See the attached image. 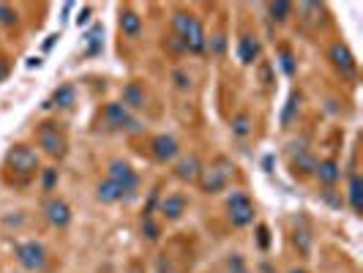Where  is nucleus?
Returning <instances> with one entry per match:
<instances>
[{"label": "nucleus", "instance_id": "23", "mask_svg": "<svg viewBox=\"0 0 363 273\" xmlns=\"http://www.w3.org/2000/svg\"><path fill=\"white\" fill-rule=\"evenodd\" d=\"M101 25H93L88 33H85V41H88V55H99L101 52Z\"/></svg>", "mask_w": 363, "mask_h": 273}, {"label": "nucleus", "instance_id": "25", "mask_svg": "<svg viewBox=\"0 0 363 273\" xmlns=\"http://www.w3.org/2000/svg\"><path fill=\"white\" fill-rule=\"evenodd\" d=\"M55 183H58V170H52V167L41 170V189H44V192H52Z\"/></svg>", "mask_w": 363, "mask_h": 273}, {"label": "nucleus", "instance_id": "5", "mask_svg": "<svg viewBox=\"0 0 363 273\" xmlns=\"http://www.w3.org/2000/svg\"><path fill=\"white\" fill-rule=\"evenodd\" d=\"M227 216L235 227H249L254 222V203L246 192H232L227 200Z\"/></svg>", "mask_w": 363, "mask_h": 273}, {"label": "nucleus", "instance_id": "19", "mask_svg": "<svg viewBox=\"0 0 363 273\" xmlns=\"http://www.w3.org/2000/svg\"><path fill=\"white\" fill-rule=\"evenodd\" d=\"M350 208H353V213L355 216H361L363 211V181L358 172H353L350 175Z\"/></svg>", "mask_w": 363, "mask_h": 273}, {"label": "nucleus", "instance_id": "10", "mask_svg": "<svg viewBox=\"0 0 363 273\" xmlns=\"http://www.w3.org/2000/svg\"><path fill=\"white\" fill-rule=\"evenodd\" d=\"M151 153H153V159H156V161L167 164V161H173V159L181 153V145H178V140H175V137L159 134V137L151 142Z\"/></svg>", "mask_w": 363, "mask_h": 273}, {"label": "nucleus", "instance_id": "24", "mask_svg": "<svg viewBox=\"0 0 363 273\" xmlns=\"http://www.w3.org/2000/svg\"><path fill=\"white\" fill-rule=\"evenodd\" d=\"M142 235H145L148 241H156V238H159V224L153 222V216H151V213H145V216H142Z\"/></svg>", "mask_w": 363, "mask_h": 273}, {"label": "nucleus", "instance_id": "1", "mask_svg": "<svg viewBox=\"0 0 363 273\" xmlns=\"http://www.w3.org/2000/svg\"><path fill=\"white\" fill-rule=\"evenodd\" d=\"M173 30H175V36L181 38L183 49H188V52H194V55L205 52L208 38H205V30H202V25H199V19H197L194 14H188V11H175V14H173Z\"/></svg>", "mask_w": 363, "mask_h": 273}, {"label": "nucleus", "instance_id": "30", "mask_svg": "<svg viewBox=\"0 0 363 273\" xmlns=\"http://www.w3.org/2000/svg\"><path fill=\"white\" fill-rule=\"evenodd\" d=\"M271 233H268V227L265 224H260L257 227V241H260V249H268V244H271V238H268Z\"/></svg>", "mask_w": 363, "mask_h": 273}, {"label": "nucleus", "instance_id": "26", "mask_svg": "<svg viewBox=\"0 0 363 273\" xmlns=\"http://www.w3.org/2000/svg\"><path fill=\"white\" fill-rule=\"evenodd\" d=\"M227 273H249L246 260H243L240 255H229V257H227Z\"/></svg>", "mask_w": 363, "mask_h": 273}, {"label": "nucleus", "instance_id": "16", "mask_svg": "<svg viewBox=\"0 0 363 273\" xmlns=\"http://www.w3.org/2000/svg\"><path fill=\"white\" fill-rule=\"evenodd\" d=\"M314 175H317L320 183H325V186L331 189V186H336V181L342 178V170H339V164H336L334 159H325V161H317Z\"/></svg>", "mask_w": 363, "mask_h": 273}, {"label": "nucleus", "instance_id": "34", "mask_svg": "<svg viewBox=\"0 0 363 273\" xmlns=\"http://www.w3.org/2000/svg\"><path fill=\"white\" fill-rule=\"evenodd\" d=\"M0 60H3V57H0ZM3 74H5V66H3V63H0V77H3Z\"/></svg>", "mask_w": 363, "mask_h": 273}, {"label": "nucleus", "instance_id": "3", "mask_svg": "<svg viewBox=\"0 0 363 273\" xmlns=\"http://www.w3.org/2000/svg\"><path fill=\"white\" fill-rule=\"evenodd\" d=\"M5 167L16 175H36L38 172V153L27 145H14L5 153Z\"/></svg>", "mask_w": 363, "mask_h": 273}, {"label": "nucleus", "instance_id": "13", "mask_svg": "<svg viewBox=\"0 0 363 273\" xmlns=\"http://www.w3.org/2000/svg\"><path fill=\"white\" fill-rule=\"evenodd\" d=\"M175 175H178L181 181H186V183H197L199 175H202V161H199L194 153L183 156V159H178V164H175Z\"/></svg>", "mask_w": 363, "mask_h": 273}, {"label": "nucleus", "instance_id": "11", "mask_svg": "<svg viewBox=\"0 0 363 273\" xmlns=\"http://www.w3.org/2000/svg\"><path fill=\"white\" fill-rule=\"evenodd\" d=\"M44 213H47V222L52 227H58V230H63V227L71 224V208H68L66 200H49L44 205Z\"/></svg>", "mask_w": 363, "mask_h": 273}, {"label": "nucleus", "instance_id": "6", "mask_svg": "<svg viewBox=\"0 0 363 273\" xmlns=\"http://www.w3.org/2000/svg\"><path fill=\"white\" fill-rule=\"evenodd\" d=\"M110 175H107V181H112L126 197H132L134 192H137V186H140V175L132 170V164L129 161H123V159H115V161H110V170H107Z\"/></svg>", "mask_w": 363, "mask_h": 273}, {"label": "nucleus", "instance_id": "12", "mask_svg": "<svg viewBox=\"0 0 363 273\" xmlns=\"http://www.w3.org/2000/svg\"><path fill=\"white\" fill-rule=\"evenodd\" d=\"M260 55H262L260 38H257L254 33H243L240 41H238V57H240V63H243V66H251V63L260 60Z\"/></svg>", "mask_w": 363, "mask_h": 273}, {"label": "nucleus", "instance_id": "33", "mask_svg": "<svg viewBox=\"0 0 363 273\" xmlns=\"http://www.w3.org/2000/svg\"><path fill=\"white\" fill-rule=\"evenodd\" d=\"M224 49V36H216L213 38V52H221Z\"/></svg>", "mask_w": 363, "mask_h": 273}, {"label": "nucleus", "instance_id": "18", "mask_svg": "<svg viewBox=\"0 0 363 273\" xmlns=\"http://www.w3.org/2000/svg\"><path fill=\"white\" fill-rule=\"evenodd\" d=\"M96 197H99V203H104V205H112V203L126 200V194H123L112 181H101V183L96 186Z\"/></svg>", "mask_w": 363, "mask_h": 273}, {"label": "nucleus", "instance_id": "14", "mask_svg": "<svg viewBox=\"0 0 363 273\" xmlns=\"http://www.w3.org/2000/svg\"><path fill=\"white\" fill-rule=\"evenodd\" d=\"M159 213L167 219V222H178L183 213H186V197L183 194H167L159 205Z\"/></svg>", "mask_w": 363, "mask_h": 273}, {"label": "nucleus", "instance_id": "29", "mask_svg": "<svg viewBox=\"0 0 363 273\" xmlns=\"http://www.w3.org/2000/svg\"><path fill=\"white\" fill-rule=\"evenodd\" d=\"M173 79H175V85H178L181 90H188V88H191V77H188L186 71H181V68L173 71Z\"/></svg>", "mask_w": 363, "mask_h": 273}, {"label": "nucleus", "instance_id": "7", "mask_svg": "<svg viewBox=\"0 0 363 273\" xmlns=\"http://www.w3.org/2000/svg\"><path fill=\"white\" fill-rule=\"evenodd\" d=\"M36 140H38V148H44V153H47V156H55V159L66 156L68 142H66L63 131H58V126H55V123H41V126H38V131H36Z\"/></svg>", "mask_w": 363, "mask_h": 273}, {"label": "nucleus", "instance_id": "2", "mask_svg": "<svg viewBox=\"0 0 363 273\" xmlns=\"http://www.w3.org/2000/svg\"><path fill=\"white\" fill-rule=\"evenodd\" d=\"M232 175H235V167H232V161L229 159H224V156H218L210 167H202V175H199V186H202V192L205 194H218V192H224L227 189V183L232 181Z\"/></svg>", "mask_w": 363, "mask_h": 273}, {"label": "nucleus", "instance_id": "17", "mask_svg": "<svg viewBox=\"0 0 363 273\" xmlns=\"http://www.w3.org/2000/svg\"><path fill=\"white\" fill-rule=\"evenodd\" d=\"M121 30H123L126 36L137 38V36L142 33V16H140L137 11H132V8H123V11H121Z\"/></svg>", "mask_w": 363, "mask_h": 273}, {"label": "nucleus", "instance_id": "21", "mask_svg": "<svg viewBox=\"0 0 363 273\" xmlns=\"http://www.w3.org/2000/svg\"><path fill=\"white\" fill-rule=\"evenodd\" d=\"M251 129H254V120L249 112H240L232 118V134L235 137H246V134H251Z\"/></svg>", "mask_w": 363, "mask_h": 273}, {"label": "nucleus", "instance_id": "32", "mask_svg": "<svg viewBox=\"0 0 363 273\" xmlns=\"http://www.w3.org/2000/svg\"><path fill=\"white\" fill-rule=\"evenodd\" d=\"M295 101H298V96L290 99V107H287V112H284V123H290V118H292V112H295Z\"/></svg>", "mask_w": 363, "mask_h": 273}, {"label": "nucleus", "instance_id": "8", "mask_svg": "<svg viewBox=\"0 0 363 273\" xmlns=\"http://www.w3.org/2000/svg\"><path fill=\"white\" fill-rule=\"evenodd\" d=\"M16 263L25 271H44L47 268V249L38 241H25L16 246Z\"/></svg>", "mask_w": 363, "mask_h": 273}, {"label": "nucleus", "instance_id": "27", "mask_svg": "<svg viewBox=\"0 0 363 273\" xmlns=\"http://www.w3.org/2000/svg\"><path fill=\"white\" fill-rule=\"evenodd\" d=\"M0 25H5V27L16 25V11L11 5H5V3H0Z\"/></svg>", "mask_w": 363, "mask_h": 273}, {"label": "nucleus", "instance_id": "22", "mask_svg": "<svg viewBox=\"0 0 363 273\" xmlns=\"http://www.w3.org/2000/svg\"><path fill=\"white\" fill-rule=\"evenodd\" d=\"M268 11H271V19H276V22H287V19L292 16V3L279 0V3H271Z\"/></svg>", "mask_w": 363, "mask_h": 273}, {"label": "nucleus", "instance_id": "31", "mask_svg": "<svg viewBox=\"0 0 363 273\" xmlns=\"http://www.w3.org/2000/svg\"><path fill=\"white\" fill-rule=\"evenodd\" d=\"M90 14H93L90 5H85V8L79 11V16H77V25H88V22H90Z\"/></svg>", "mask_w": 363, "mask_h": 273}, {"label": "nucleus", "instance_id": "4", "mask_svg": "<svg viewBox=\"0 0 363 273\" xmlns=\"http://www.w3.org/2000/svg\"><path fill=\"white\" fill-rule=\"evenodd\" d=\"M104 120L110 129H118V131H129V134H137L142 131V123L132 115V109H126L121 101H112L104 107Z\"/></svg>", "mask_w": 363, "mask_h": 273}, {"label": "nucleus", "instance_id": "35", "mask_svg": "<svg viewBox=\"0 0 363 273\" xmlns=\"http://www.w3.org/2000/svg\"><path fill=\"white\" fill-rule=\"evenodd\" d=\"M290 273H306V271H298V268H295V271H290Z\"/></svg>", "mask_w": 363, "mask_h": 273}, {"label": "nucleus", "instance_id": "28", "mask_svg": "<svg viewBox=\"0 0 363 273\" xmlns=\"http://www.w3.org/2000/svg\"><path fill=\"white\" fill-rule=\"evenodd\" d=\"M279 57H281V68H284V74L292 77V74H295V60H292V55H290L287 49H281Z\"/></svg>", "mask_w": 363, "mask_h": 273}, {"label": "nucleus", "instance_id": "9", "mask_svg": "<svg viewBox=\"0 0 363 273\" xmlns=\"http://www.w3.org/2000/svg\"><path fill=\"white\" fill-rule=\"evenodd\" d=\"M328 57H331V63H334L336 71H342L345 77H355V71H358V60H355V55L350 52V47H347L345 41L331 44Z\"/></svg>", "mask_w": 363, "mask_h": 273}, {"label": "nucleus", "instance_id": "20", "mask_svg": "<svg viewBox=\"0 0 363 273\" xmlns=\"http://www.w3.org/2000/svg\"><path fill=\"white\" fill-rule=\"evenodd\" d=\"M74 101H77V90H74V85H60V88H55L49 107L55 104V107H63V109H68V107H74Z\"/></svg>", "mask_w": 363, "mask_h": 273}, {"label": "nucleus", "instance_id": "15", "mask_svg": "<svg viewBox=\"0 0 363 273\" xmlns=\"http://www.w3.org/2000/svg\"><path fill=\"white\" fill-rule=\"evenodd\" d=\"M126 109H145L148 104V96H145V88L140 82H129L123 88V101H121Z\"/></svg>", "mask_w": 363, "mask_h": 273}]
</instances>
